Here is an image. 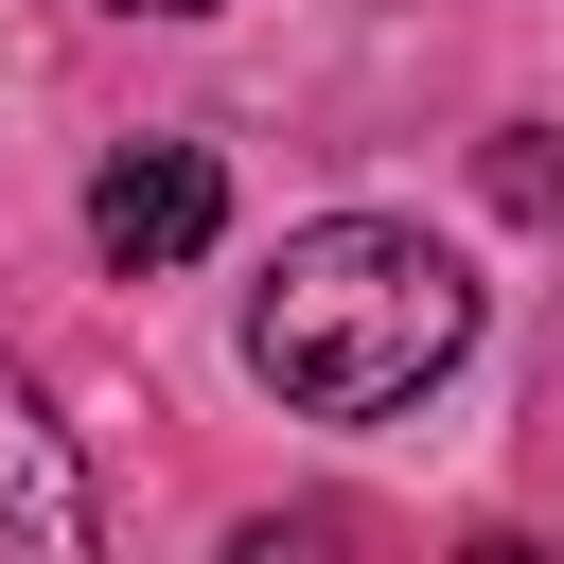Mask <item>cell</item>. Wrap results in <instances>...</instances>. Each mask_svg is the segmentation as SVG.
<instances>
[{
	"instance_id": "obj_1",
	"label": "cell",
	"mask_w": 564,
	"mask_h": 564,
	"mask_svg": "<svg viewBox=\"0 0 564 564\" xmlns=\"http://www.w3.org/2000/svg\"><path fill=\"white\" fill-rule=\"evenodd\" d=\"M458 352H476V264H458L441 229L317 212V229H282V264L247 282V370H264L300 423H388V405H423Z\"/></svg>"
},
{
	"instance_id": "obj_2",
	"label": "cell",
	"mask_w": 564,
	"mask_h": 564,
	"mask_svg": "<svg viewBox=\"0 0 564 564\" xmlns=\"http://www.w3.org/2000/svg\"><path fill=\"white\" fill-rule=\"evenodd\" d=\"M212 229H229V176H212V141H123V159L88 176V247H106L123 282L194 264Z\"/></svg>"
},
{
	"instance_id": "obj_3",
	"label": "cell",
	"mask_w": 564,
	"mask_h": 564,
	"mask_svg": "<svg viewBox=\"0 0 564 564\" xmlns=\"http://www.w3.org/2000/svg\"><path fill=\"white\" fill-rule=\"evenodd\" d=\"M88 546H106V494H88L70 423L0 370V564H88Z\"/></svg>"
},
{
	"instance_id": "obj_4",
	"label": "cell",
	"mask_w": 564,
	"mask_h": 564,
	"mask_svg": "<svg viewBox=\"0 0 564 564\" xmlns=\"http://www.w3.org/2000/svg\"><path fill=\"white\" fill-rule=\"evenodd\" d=\"M494 212H529V229L564 212V141L546 123H494Z\"/></svg>"
},
{
	"instance_id": "obj_5",
	"label": "cell",
	"mask_w": 564,
	"mask_h": 564,
	"mask_svg": "<svg viewBox=\"0 0 564 564\" xmlns=\"http://www.w3.org/2000/svg\"><path fill=\"white\" fill-rule=\"evenodd\" d=\"M141 18H212V0H141Z\"/></svg>"
}]
</instances>
